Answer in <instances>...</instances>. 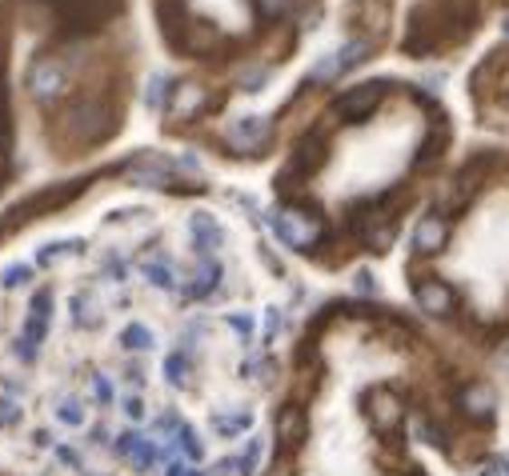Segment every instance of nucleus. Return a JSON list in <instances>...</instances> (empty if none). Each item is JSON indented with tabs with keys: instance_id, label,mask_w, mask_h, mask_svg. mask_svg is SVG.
<instances>
[{
	"instance_id": "f257e3e1",
	"label": "nucleus",
	"mask_w": 509,
	"mask_h": 476,
	"mask_svg": "<svg viewBox=\"0 0 509 476\" xmlns=\"http://www.w3.org/2000/svg\"><path fill=\"white\" fill-rule=\"evenodd\" d=\"M269 224H273L277 237H281L289 248H297V252H309L321 237H325V224H321L317 217H309V212H301V209L273 212Z\"/></svg>"
},
{
	"instance_id": "f03ea898",
	"label": "nucleus",
	"mask_w": 509,
	"mask_h": 476,
	"mask_svg": "<svg viewBox=\"0 0 509 476\" xmlns=\"http://www.w3.org/2000/svg\"><path fill=\"white\" fill-rule=\"evenodd\" d=\"M382 100H385V80H365V84H357V89L341 92L333 112H337L345 125H361V120L373 117Z\"/></svg>"
},
{
	"instance_id": "7ed1b4c3",
	"label": "nucleus",
	"mask_w": 509,
	"mask_h": 476,
	"mask_svg": "<svg viewBox=\"0 0 509 476\" xmlns=\"http://www.w3.org/2000/svg\"><path fill=\"white\" fill-rule=\"evenodd\" d=\"M69 125L85 145H92V140H105L108 133H113V128L120 125V117H113V108L100 105V100H80V105L69 112Z\"/></svg>"
},
{
	"instance_id": "20e7f679",
	"label": "nucleus",
	"mask_w": 509,
	"mask_h": 476,
	"mask_svg": "<svg viewBox=\"0 0 509 476\" xmlns=\"http://www.w3.org/2000/svg\"><path fill=\"white\" fill-rule=\"evenodd\" d=\"M77 192H85V181H69V184H57V189H41L36 196H29L24 204H16L13 217L5 220V232H8V229H16V224H24L29 217H41V212L61 209V204H69Z\"/></svg>"
},
{
	"instance_id": "39448f33",
	"label": "nucleus",
	"mask_w": 509,
	"mask_h": 476,
	"mask_svg": "<svg viewBox=\"0 0 509 476\" xmlns=\"http://www.w3.org/2000/svg\"><path fill=\"white\" fill-rule=\"evenodd\" d=\"M117 0H61V13L69 28H77V33H85V28H100L113 16Z\"/></svg>"
},
{
	"instance_id": "423d86ee",
	"label": "nucleus",
	"mask_w": 509,
	"mask_h": 476,
	"mask_svg": "<svg viewBox=\"0 0 509 476\" xmlns=\"http://www.w3.org/2000/svg\"><path fill=\"white\" fill-rule=\"evenodd\" d=\"M365 416H369V425H373L377 433H393V428L401 425L405 408H401V400H397L390 388H373L365 397Z\"/></svg>"
},
{
	"instance_id": "0eeeda50",
	"label": "nucleus",
	"mask_w": 509,
	"mask_h": 476,
	"mask_svg": "<svg viewBox=\"0 0 509 476\" xmlns=\"http://www.w3.org/2000/svg\"><path fill=\"white\" fill-rule=\"evenodd\" d=\"M413 296H418V308L429 316H449L453 308H457V293L446 285V280L429 276V280H418L413 285Z\"/></svg>"
},
{
	"instance_id": "6e6552de",
	"label": "nucleus",
	"mask_w": 509,
	"mask_h": 476,
	"mask_svg": "<svg viewBox=\"0 0 509 476\" xmlns=\"http://www.w3.org/2000/svg\"><path fill=\"white\" fill-rule=\"evenodd\" d=\"M64 89H69V80H64V69L57 61H36L33 69H29V92L36 100H57V97H64Z\"/></svg>"
},
{
	"instance_id": "1a4fd4ad",
	"label": "nucleus",
	"mask_w": 509,
	"mask_h": 476,
	"mask_svg": "<svg viewBox=\"0 0 509 476\" xmlns=\"http://www.w3.org/2000/svg\"><path fill=\"white\" fill-rule=\"evenodd\" d=\"M269 136H273V120H265V117H240L237 125H229V145L240 148V153L265 148Z\"/></svg>"
},
{
	"instance_id": "9d476101",
	"label": "nucleus",
	"mask_w": 509,
	"mask_h": 476,
	"mask_svg": "<svg viewBox=\"0 0 509 476\" xmlns=\"http://www.w3.org/2000/svg\"><path fill=\"white\" fill-rule=\"evenodd\" d=\"M441 33H438V21H433L429 13H413L410 16V33H405V52L410 56H429L433 49H438Z\"/></svg>"
},
{
	"instance_id": "9b49d317",
	"label": "nucleus",
	"mask_w": 509,
	"mask_h": 476,
	"mask_svg": "<svg viewBox=\"0 0 509 476\" xmlns=\"http://www.w3.org/2000/svg\"><path fill=\"white\" fill-rule=\"evenodd\" d=\"M446 240H449V224H446V217H421L418 220V229H413V248L418 252H425V257H429V252H441L446 248Z\"/></svg>"
},
{
	"instance_id": "f8f14e48",
	"label": "nucleus",
	"mask_w": 509,
	"mask_h": 476,
	"mask_svg": "<svg viewBox=\"0 0 509 476\" xmlns=\"http://www.w3.org/2000/svg\"><path fill=\"white\" fill-rule=\"evenodd\" d=\"M494 388L489 385H481V380H474V385H466L457 392V408L466 416H474V420H489L494 416Z\"/></svg>"
},
{
	"instance_id": "ddd939ff",
	"label": "nucleus",
	"mask_w": 509,
	"mask_h": 476,
	"mask_svg": "<svg viewBox=\"0 0 509 476\" xmlns=\"http://www.w3.org/2000/svg\"><path fill=\"white\" fill-rule=\"evenodd\" d=\"M217 44H221V33L209 21H189V28L181 36V52H189V56H209Z\"/></svg>"
},
{
	"instance_id": "4468645a",
	"label": "nucleus",
	"mask_w": 509,
	"mask_h": 476,
	"mask_svg": "<svg viewBox=\"0 0 509 476\" xmlns=\"http://www.w3.org/2000/svg\"><path fill=\"white\" fill-rule=\"evenodd\" d=\"M325 161H329L325 140H321L317 133H309L297 148H293V164H289V173H317V168L325 164Z\"/></svg>"
},
{
	"instance_id": "2eb2a0df",
	"label": "nucleus",
	"mask_w": 509,
	"mask_h": 476,
	"mask_svg": "<svg viewBox=\"0 0 509 476\" xmlns=\"http://www.w3.org/2000/svg\"><path fill=\"white\" fill-rule=\"evenodd\" d=\"M156 16H161V33L173 49H181V36L189 28V16H184V0H156Z\"/></svg>"
},
{
	"instance_id": "dca6fc26",
	"label": "nucleus",
	"mask_w": 509,
	"mask_h": 476,
	"mask_svg": "<svg viewBox=\"0 0 509 476\" xmlns=\"http://www.w3.org/2000/svg\"><path fill=\"white\" fill-rule=\"evenodd\" d=\"M209 105V92H205V84H197V80H181L177 89H173V112L177 117H197L201 108Z\"/></svg>"
},
{
	"instance_id": "f3484780",
	"label": "nucleus",
	"mask_w": 509,
	"mask_h": 476,
	"mask_svg": "<svg viewBox=\"0 0 509 476\" xmlns=\"http://www.w3.org/2000/svg\"><path fill=\"white\" fill-rule=\"evenodd\" d=\"M49 313H52V293H36L33 304H29V316H24V341L41 344L44 341V329H49Z\"/></svg>"
},
{
	"instance_id": "a211bd4d",
	"label": "nucleus",
	"mask_w": 509,
	"mask_h": 476,
	"mask_svg": "<svg viewBox=\"0 0 509 476\" xmlns=\"http://www.w3.org/2000/svg\"><path fill=\"white\" fill-rule=\"evenodd\" d=\"M277 441H281V448H297L305 441V413L297 405H285L277 413Z\"/></svg>"
},
{
	"instance_id": "6ab92c4d",
	"label": "nucleus",
	"mask_w": 509,
	"mask_h": 476,
	"mask_svg": "<svg viewBox=\"0 0 509 476\" xmlns=\"http://www.w3.org/2000/svg\"><path fill=\"white\" fill-rule=\"evenodd\" d=\"M117 453L128 456L137 469H149L156 456H161V453H156V444L149 441V436H141V433H125V436H120V441H117Z\"/></svg>"
},
{
	"instance_id": "aec40b11",
	"label": "nucleus",
	"mask_w": 509,
	"mask_h": 476,
	"mask_svg": "<svg viewBox=\"0 0 509 476\" xmlns=\"http://www.w3.org/2000/svg\"><path fill=\"white\" fill-rule=\"evenodd\" d=\"M189 232H193V240H197V248L201 252H212L225 240V232H221V224L209 217V212H193L189 217Z\"/></svg>"
},
{
	"instance_id": "412c9836",
	"label": "nucleus",
	"mask_w": 509,
	"mask_h": 476,
	"mask_svg": "<svg viewBox=\"0 0 509 476\" xmlns=\"http://www.w3.org/2000/svg\"><path fill=\"white\" fill-rule=\"evenodd\" d=\"M249 425H253V416H249L245 408H233V413H212V433L217 436H237V433H245Z\"/></svg>"
},
{
	"instance_id": "4be33fe9",
	"label": "nucleus",
	"mask_w": 509,
	"mask_h": 476,
	"mask_svg": "<svg viewBox=\"0 0 509 476\" xmlns=\"http://www.w3.org/2000/svg\"><path fill=\"white\" fill-rule=\"evenodd\" d=\"M72 316H77V324H100V301L97 293H77L72 296Z\"/></svg>"
},
{
	"instance_id": "5701e85b",
	"label": "nucleus",
	"mask_w": 509,
	"mask_h": 476,
	"mask_svg": "<svg viewBox=\"0 0 509 476\" xmlns=\"http://www.w3.org/2000/svg\"><path fill=\"white\" fill-rule=\"evenodd\" d=\"M141 273H145V280H149V285H156V288H173V285H177V280H173L169 260H161V257H149V260H145Z\"/></svg>"
},
{
	"instance_id": "b1692460",
	"label": "nucleus",
	"mask_w": 509,
	"mask_h": 476,
	"mask_svg": "<svg viewBox=\"0 0 509 476\" xmlns=\"http://www.w3.org/2000/svg\"><path fill=\"white\" fill-rule=\"evenodd\" d=\"M217 280H221V268L212 265V260H201V268H197V276H193V285H189V296H205L217 288Z\"/></svg>"
},
{
	"instance_id": "393cba45",
	"label": "nucleus",
	"mask_w": 509,
	"mask_h": 476,
	"mask_svg": "<svg viewBox=\"0 0 509 476\" xmlns=\"http://www.w3.org/2000/svg\"><path fill=\"white\" fill-rule=\"evenodd\" d=\"M120 344H125L128 352H149L153 349V329H145V324H128L125 336H120Z\"/></svg>"
},
{
	"instance_id": "a878e982",
	"label": "nucleus",
	"mask_w": 509,
	"mask_h": 476,
	"mask_svg": "<svg viewBox=\"0 0 509 476\" xmlns=\"http://www.w3.org/2000/svg\"><path fill=\"white\" fill-rule=\"evenodd\" d=\"M173 89H177V84H173L169 77H161V72H156V77H149V89H145V105H149V108H161L165 100L173 97Z\"/></svg>"
},
{
	"instance_id": "bb28decb",
	"label": "nucleus",
	"mask_w": 509,
	"mask_h": 476,
	"mask_svg": "<svg viewBox=\"0 0 509 476\" xmlns=\"http://www.w3.org/2000/svg\"><path fill=\"white\" fill-rule=\"evenodd\" d=\"M337 56H341V69H353V64H361L369 56V41H365V36H357V41L341 44Z\"/></svg>"
},
{
	"instance_id": "cd10ccee",
	"label": "nucleus",
	"mask_w": 509,
	"mask_h": 476,
	"mask_svg": "<svg viewBox=\"0 0 509 476\" xmlns=\"http://www.w3.org/2000/svg\"><path fill=\"white\" fill-rule=\"evenodd\" d=\"M165 377H169V385H189V357L184 352H173L169 360H165Z\"/></svg>"
},
{
	"instance_id": "c85d7f7f",
	"label": "nucleus",
	"mask_w": 509,
	"mask_h": 476,
	"mask_svg": "<svg viewBox=\"0 0 509 476\" xmlns=\"http://www.w3.org/2000/svg\"><path fill=\"white\" fill-rule=\"evenodd\" d=\"M261 453H265V444H261V436H253L245 448V456L237 461V472L240 476H257V464H261Z\"/></svg>"
},
{
	"instance_id": "c756f323",
	"label": "nucleus",
	"mask_w": 509,
	"mask_h": 476,
	"mask_svg": "<svg viewBox=\"0 0 509 476\" xmlns=\"http://www.w3.org/2000/svg\"><path fill=\"white\" fill-rule=\"evenodd\" d=\"M253 8H257V16H261V21H281L285 13H289L293 8V0H253Z\"/></svg>"
},
{
	"instance_id": "7c9ffc66",
	"label": "nucleus",
	"mask_w": 509,
	"mask_h": 476,
	"mask_svg": "<svg viewBox=\"0 0 509 476\" xmlns=\"http://www.w3.org/2000/svg\"><path fill=\"white\" fill-rule=\"evenodd\" d=\"M57 416H61V425H69V428H80V425H85V408H80L77 400H61V405H57Z\"/></svg>"
},
{
	"instance_id": "2f4dec72",
	"label": "nucleus",
	"mask_w": 509,
	"mask_h": 476,
	"mask_svg": "<svg viewBox=\"0 0 509 476\" xmlns=\"http://www.w3.org/2000/svg\"><path fill=\"white\" fill-rule=\"evenodd\" d=\"M177 444L184 448V456H189V461H201V453H205V448H201V441H197V433H193L189 425L177 428Z\"/></svg>"
},
{
	"instance_id": "473e14b6",
	"label": "nucleus",
	"mask_w": 509,
	"mask_h": 476,
	"mask_svg": "<svg viewBox=\"0 0 509 476\" xmlns=\"http://www.w3.org/2000/svg\"><path fill=\"white\" fill-rule=\"evenodd\" d=\"M16 420H21V405H16L13 392H5V397H0V428H13Z\"/></svg>"
},
{
	"instance_id": "72a5a7b5",
	"label": "nucleus",
	"mask_w": 509,
	"mask_h": 476,
	"mask_svg": "<svg viewBox=\"0 0 509 476\" xmlns=\"http://www.w3.org/2000/svg\"><path fill=\"white\" fill-rule=\"evenodd\" d=\"M77 248H80V240H57V245L41 248V265H52V260H61L64 252H77Z\"/></svg>"
},
{
	"instance_id": "f704fd0d",
	"label": "nucleus",
	"mask_w": 509,
	"mask_h": 476,
	"mask_svg": "<svg viewBox=\"0 0 509 476\" xmlns=\"http://www.w3.org/2000/svg\"><path fill=\"white\" fill-rule=\"evenodd\" d=\"M29 265H8L5 268V288H16V285H29Z\"/></svg>"
},
{
	"instance_id": "c9c22d12",
	"label": "nucleus",
	"mask_w": 509,
	"mask_h": 476,
	"mask_svg": "<svg viewBox=\"0 0 509 476\" xmlns=\"http://www.w3.org/2000/svg\"><path fill=\"white\" fill-rule=\"evenodd\" d=\"M477 476H509V456H489Z\"/></svg>"
},
{
	"instance_id": "e433bc0d",
	"label": "nucleus",
	"mask_w": 509,
	"mask_h": 476,
	"mask_svg": "<svg viewBox=\"0 0 509 476\" xmlns=\"http://www.w3.org/2000/svg\"><path fill=\"white\" fill-rule=\"evenodd\" d=\"M229 329H233V332H240V336H245V341H249V336H253V316L233 313V316H229Z\"/></svg>"
},
{
	"instance_id": "4c0bfd02",
	"label": "nucleus",
	"mask_w": 509,
	"mask_h": 476,
	"mask_svg": "<svg viewBox=\"0 0 509 476\" xmlns=\"http://www.w3.org/2000/svg\"><path fill=\"white\" fill-rule=\"evenodd\" d=\"M277 332H281V313L269 308V313H265V341H277Z\"/></svg>"
},
{
	"instance_id": "58836bf2",
	"label": "nucleus",
	"mask_w": 509,
	"mask_h": 476,
	"mask_svg": "<svg viewBox=\"0 0 509 476\" xmlns=\"http://www.w3.org/2000/svg\"><path fill=\"white\" fill-rule=\"evenodd\" d=\"M120 408H125L128 420H141L145 416V400L141 397H125V405H120Z\"/></svg>"
},
{
	"instance_id": "ea45409f",
	"label": "nucleus",
	"mask_w": 509,
	"mask_h": 476,
	"mask_svg": "<svg viewBox=\"0 0 509 476\" xmlns=\"http://www.w3.org/2000/svg\"><path fill=\"white\" fill-rule=\"evenodd\" d=\"M353 285H357V293H365V296H373V293H377L373 273H357V276H353Z\"/></svg>"
},
{
	"instance_id": "a19ab883",
	"label": "nucleus",
	"mask_w": 509,
	"mask_h": 476,
	"mask_svg": "<svg viewBox=\"0 0 509 476\" xmlns=\"http://www.w3.org/2000/svg\"><path fill=\"white\" fill-rule=\"evenodd\" d=\"M92 392H97L100 405H108V400H113V388H108V380H105V377H92Z\"/></svg>"
},
{
	"instance_id": "79ce46f5",
	"label": "nucleus",
	"mask_w": 509,
	"mask_h": 476,
	"mask_svg": "<svg viewBox=\"0 0 509 476\" xmlns=\"http://www.w3.org/2000/svg\"><path fill=\"white\" fill-rule=\"evenodd\" d=\"M261 84H265V69H249L240 77V89H261Z\"/></svg>"
},
{
	"instance_id": "37998d69",
	"label": "nucleus",
	"mask_w": 509,
	"mask_h": 476,
	"mask_svg": "<svg viewBox=\"0 0 509 476\" xmlns=\"http://www.w3.org/2000/svg\"><path fill=\"white\" fill-rule=\"evenodd\" d=\"M105 273H108V280H125V260H117V257H108V265H105Z\"/></svg>"
},
{
	"instance_id": "c03bdc74",
	"label": "nucleus",
	"mask_w": 509,
	"mask_h": 476,
	"mask_svg": "<svg viewBox=\"0 0 509 476\" xmlns=\"http://www.w3.org/2000/svg\"><path fill=\"white\" fill-rule=\"evenodd\" d=\"M165 476H197V472H193L184 461H173V464H169V472H165Z\"/></svg>"
},
{
	"instance_id": "a18cd8bd",
	"label": "nucleus",
	"mask_w": 509,
	"mask_h": 476,
	"mask_svg": "<svg viewBox=\"0 0 509 476\" xmlns=\"http://www.w3.org/2000/svg\"><path fill=\"white\" fill-rule=\"evenodd\" d=\"M57 461L69 464V469H77V456H72V448H57Z\"/></svg>"
},
{
	"instance_id": "49530a36",
	"label": "nucleus",
	"mask_w": 509,
	"mask_h": 476,
	"mask_svg": "<svg viewBox=\"0 0 509 476\" xmlns=\"http://www.w3.org/2000/svg\"><path fill=\"white\" fill-rule=\"evenodd\" d=\"M105 436H108V433H105V425H92V436H89L92 444H105Z\"/></svg>"
},
{
	"instance_id": "de8ad7c7",
	"label": "nucleus",
	"mask_w": 509,
	"mask_h": 476,
	"mask_svg": "<svg viewBox=\"0 0 509 476\" xmlns=\"http://www.w3.org/2000/svg\"><path fill=\"white\" fill-rule=\"evenodd\" d=\"M5 5H8V0H0V13H5Z\"/></svg>"
},
{
	"instance_id": "09e8293b",
	"label": "nucleus",
	"mask_w": 509,
	"mask_h": 476,
	"mask_svg": "<svg viewBox=\"0 0 509 476\" xmlns=\"http://www.w3.org/2000/svg\"><path fill=\"white\" fill-rule=\"evenodd\" d=\"M410 476H425V472H410Z\"/></svg>"
}]
</instances>
